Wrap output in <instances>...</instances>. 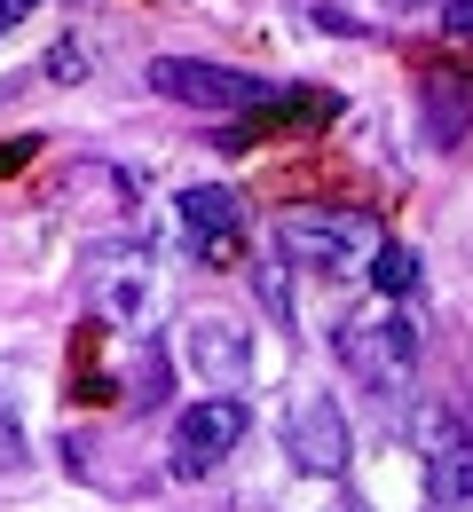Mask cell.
Wrapping results in <instances>:
<instances>
[{
    "label": "cell",
    "instance_id": "e0dca14e",
    "mask_svg": "<svg viewBox=\"0 0 473 512\" xmlns=\"http://www.w3.org/2000/svg\"><path fill=\"white\" fill-rule=\"evenodd\" d=\"M442 24H450V32H473V0H442Z\"/></svg>",
    "mask_w": 473,
    "mask_h": 512
},
{
    "label": "cell",
    "instance_id": "30bf717a",
    "mask_svg": "<svg viewBox=\"0 0 473 512\" xmlns=\"http://www.w3.org/2000/svg\"><path fill=\"white\" fill-rule=\"evenodd\" d=\"M150 308H158V284H150V268H127V276H111V284L95 292V316L119 323V331H150Z\"/></svg>",
    "mask_w": 473,
    "mask_h": 512
},
{
    "label": "cell",
    "instance_id": "9a60e30c",
    "mask_svg": "<svg viewBox=\"0 0 473 512\" xmlns=\"http://www.w3.org/2000/svg\"><path fill=\"white\" fill-rule=\"evenodd\" d=\"M87 71H95V64H87V40H56V48H48V79H64V87H71V79H87Z\"/></svg>",
    "mask_w": 473,
    "mask_h": 512
},
{
    "label": "cell",
    "instance_id": "2e32d148",
    "mask_svg": "<svg viewBox=\"0 0 473 512\" xmlns=\"http://www.w3.org/2000/svg\"><path fill=\"white\" fill-rule=\"evenodd\" d=\"M8 465H24V434H16L8 418H0V473H8Z\"/></svg>",
    "mask_w": 473,
    "mask_h": 512
},
{
    "label": "cell",
    "instance_id": "4fadbf2b",
    "mask_svg": "<svg viewBox=\"0 0 473 512\" xmlns=\"http://www.w3.org/2000/svg\"><path fill=\"white\" fill-rule=\"evenodd\" d=\"M166 386H174L166 347H158V339H142V363H135V379H127V402H135V410H158V402H166Z\"/></svg>",
    "mask_w": 473,
    "mask_h": 512
},
{
    "label": "cell",
    "instance_id": "277c9868",
    "mask_svg": "<svg viewBox=\"0 0 473 512\" xmlns=\"http://www.w3.org/2000/svg\"><path fill=\"white\" fill-rule=\"evenodd\" d=\"M150 87L166 103H190V111H253L269 95L261 71H237V64H205V56H158L150 64Z\"/></svg>",
    "mask_w": 473,
    "mask_h": 512
},
{
    "label": "cell",
    "instance_id": "52a82bcc",
    "mask_svg": "<svg viewBox=\"0 0 473 512\" xmlns=\"http://www.w3.org/2000/svg\"><path fill=\"white\" fill-rule=\"evenodd\" d=\"M418 127H426L434 150H458V142H466L473 134V71L434 64L426 79H418Z\"/></svg>",
    "mask_w": 473,
    "mask_h": 512
},
{
    "label": "cell",
    "instance_id": "3957f363",
    "mask_svg": "<svg viewBox=\"0 0 473 512\" xmlns=\"http://www.w3.org/2000/svg\"><path fill=\"white\" fill-rule=\"evenodd\" d=\"M245 434H253V410H245L237 394H205V402H190V410L174 418V449H166L174 481H205L213 465H229V457H237Z\"/></svg>",
    "mask_w": 473,
    "mask_h": 512
},
{
    "label": "cell",
    "instance_id": "7a4b0ae2",
    "mask_svg": "<svg viewBox=\"0 0 473 512\" xmlns=\"http://www.w3.org/2000/svg\"><path fill=\"white\" fill-rule=\"evenodd\" d=\"M332 355L347 363V379H363L371 394H403L410 371H418V323L403 308H387V316H355L339 323Z\"/></svg>",
    "mask_w": 473,
    "mask_h": 512
},
{
    "label": "cell",
    "instance_id": "ffe728a7",
    "mask_svg": "<svg viewBox=\"0 0 473 512\" xmlns=\"http://www.w3.org/2000/svg\"><path fill=\"white\" fill-rule=\"evenodd\" d=\"M395 8H410V0H395Z\"/></svg>",
    "mask_w": 473,
    "mask_h": 512
},
{
    "label": "cell",
    "instance_id": "8992f818",
    "mask_svg": "<svg viewBox=\"0 0 473 512\" xmlns=\"http://www.w3.org/2000/svg\"><path fill=\"white\" fill-rule=\"evenodd\" d=\"M284 442H292V465L300 473H347V457H355V442H347V410H339L332 394H308L300 410H292V426H284Z\"/></svg>",
    "mask_w": 473,
    "mask_h": 512
},
{
    "label": "cell",
    "instance_id": "ba28073f",
    "mask_svg": "<svg viewBox=\"0 0 473 512\" xmlns=\"http://www.w3.org/2000/svg\"><path fill=\"white\" fill-rule=\"evenodd\" d=\"M332 119H339V95H324V87H269V95L245 111L237 142H253V134H276V127H332Z\"/></svg>",
    "mask_w": 473,
    "mask_h": 512
},
{
    "label": "cell",
    "instance_id": "5b68a950",
    "mask_svg": "<svg viewBox=\"0 0 473 512\" xmlns=\"http://www.w3.org/2000/svg\"><path fill=\"white\" fill-rule=\"evenodd\" d=\"M174 355H182L190 379H205V394H237V386L253 379V331H245L237 316H213V308L182 323Z\"/></svg>",
    "mask_w": 473,
    "mask_h": 512
},
{
    "label": "cell",
    "instance_id": "6da1fadb",
    "mask_svg": "<svg viewBox=\"0 0 473 512\" xmlns=\"http://www.w3.org/2000/svg\"><path fill=\"white\" fill-rule=\"evenodd\" d=\"M379 245V221L371 213H347V205H292L276 213V253L292 268H316V276H355Z\"/></svg>",
    "mask_w": 473,
    "mask_h": 512
},
{
    "label": "cell",
    "instance_id": "8fae6325",
    "mask_svg": "<svg viewBox=\"0 0 473 512\" xmlns=\"http://www.w3.org/2000/svg\"><path fill=\"white\" fill-rule=\"evenodd\" d=\"M426 497H434V505H473V442L458 449H434V457H426Z\"/></svg>",
    "mask_w": 473,
    "mask_h": 512
},
{
    "label": "cell",
    "instance_id": "9c48e42d",
    "mask_svg": "<svg viewBox=\"0 0 473 512\" xmlns=\"http://www.w3.org/2000/svg\"><path fill=\"white\" fill-rule=\"evenodd\" d=\"M182 229L205 245V260H229V253H237V229H245V205H237V190H221V182L182 190Z\"/></svg>",
    "mask_w": 473,
    "mask_h": 512
},
{
    "label": "cell",
    "instance_id": "ac0fdd59",
    "mask_svg": "<svg viewBox=\"0 0 473 512\" xmlns=\"http://www.w3.org/2000/svg\"><path fill=\"white\" fill-rule=\"evenodd\" d=\"M24 158H32V142H0V174H8V166H24Z\"/></svg>",
    "mask_w": 473,
    "mask_h": 512
},
{
    "label": "cell",
    "instance_id": "7c38bea8",
    "mask_svg": "<svg viewBox=\"0 0 473 512\" xmlns=\"http://www.w3.org/2000/svg\"><path fill=\"white\" fill-rule=\"evenodd\" d=\"M363 268H371V284H379V300H410V292H418V253H410V245H387V237H379Z\"/></svg>",
    "mask_w": 473,
    "mask_h": 512
},
{
    "label": "cell",
    "instance_id": "d6986e66",
    "mask_svg": "<svg viewBox=\"0 0 473 512\" xmlns=\"http://www.w3.org/2000/svg\"><path fill=\"white\" fill-rule=\"evenodd\" d=\"M40 0H0V24H16V16H32Z\"/></svg>",
    "mask_w": 473,
    "mask_h": 512
},
{
    "label": "cell",
    "instance_id": "5bb4252c",
    "mask_svg": "<svg viewBox=\"0 0 473 512\" xmlns=\"http://www.w3.org/2000/svg\"><path fill=\"white\" fill-rule=\"evenodd\" d=\"M253 292L269 300L276 323H292V284H284V260H261V268H253Z\"/></svg>",
    "mask_w": 473,
    "mask_h": 512
}]
</instances>
